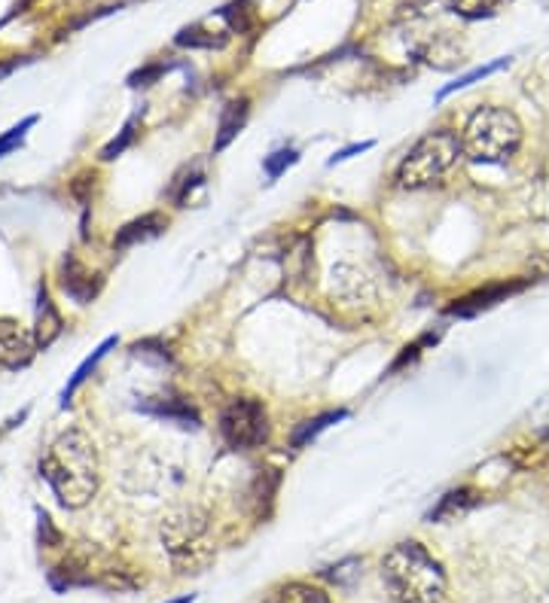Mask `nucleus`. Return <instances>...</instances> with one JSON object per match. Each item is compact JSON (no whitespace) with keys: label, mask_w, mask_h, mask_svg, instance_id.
Here are the masks:
<instances>
[{"label":"nucleus","mask_w":549,"mask_h":603,"mask_svg":"<svg viewBox=\"0 0 549 603\" xmlns=\"http://www.w3.org/2000/svg\"><path fill=\"white\" fill-rule=\"evenodd\" d=\"M40 476L47 478L61 506L82 510L98 491V452L82 429H68L40 457Z\"/></svg>","instance_id":"obj_1"},{"label":"nucleus","mask_w":549,"mask_h":603,"mask_svg":"<svg viewBox=\"0 0 549 603\" xmlns=\"http://www.w3.org/2000/svg\"><path fill=\"white\" fill-rule=\"evenodd\" d=\"M382 582L398 603H440L445 597V570L415 540L398 543L382 561Z\"/></svg>","instance_id":"obj_2"},{"label":"nucleus","mask_w":549,"mask_h":603,"mask_svg":"<svg viewBox=\"0 0 549 603\" xmlns=\"http://www.w3.org/2000/svg\"><path fill=\"white\" fill-rule=\"evenodd\" d=\"M461 147L470 162L503 165L522 147V122L507 107H480L461 131Z\"/></svg>","instance_id":"obj_3"},{"label":"nucleus","mask_w":549,"mask_h":603,"mask_svg":"<svg viewBox=\"0 0 549 603\" xmlns=\"http://www.w3.org/2000/svg\"><path fill=\"white\" fill-rule=\"evenodd\" d=\"M165 552L171 555L177 567L196 570L205 567L214 555L210 545V515L199 503H184L168 512L159 524Z\"/></svg>","instance_id":"obj_4"},{"label":"nucleus","mask_w":549,"mask_h":603,"mask_svg":"<svg viewBox=\"0 0 549 603\" xmlns=\"http://www.w3.org/2000/svg\"><path fill=\"white\" fill-rule=\"evenodd\" d=\"M461 156H464L461 135L449 128L431 131L403 156L398 168V186L400 189H428V186L440 184L455 168Z\"/></svg>","instance_id":"obj_5"},{"label":"nucleus","mask_w":549,"mask_h":603,"mask_svg":"<svg viewBox=\"0 0 549 603\" xmlns=\"http://www.w3.org/2000/svg\"><path fill=\"white\" fill-rule=\"evenodd\" d=\"M269 412L254 396H238L220 415V433L229 448L251 452L269 439Z\"/></svg>","instance_id":"obj_6"},{"label":"nucleus","mask_w":549,"mask_h":603,"mask_svg":"<svg viewBox=\"0 0 549 603\" xmlns=\"http://www.w3.org/2000/svg\"><path fill=\"white\" fill-rule=\"evenodd\" d=\"M35 338L22 333L12 320H0V366L3 369H19L35 357Z\"/></svg>","instance_id":"obj_7"},{"label":"nucleus","mask_w":549,"mask_h":603,"mask_svg":"<svg viewBox=\"0 0 549 603\" xmlns=\"http://www.w3.org/2000/svg\"><path fill=\"white\" fill-rule=\"evenodd\" d=\"M519 290H522V284H491L486 290L470 293L464 299H458L455 305H449V317H477V314L489 312L498 302L510 299Z\"/></svg>","instance_id":"obj_8"},{"label":"nucleus","mask_w":549,"mask_h":603,"mask_svg":"<svg viewBox=\"0 0 549 603\" xmlns=\"http://www.w3.org/2000/svg\"><path fill=\"white\" fill-rule=\"evenodd\" d=\"M480 503H482L480 491H473V487H455V491H449V494L433 506L431 515H428V522L437 524L458 522V518H464V515H470V512L477 510Z\"/></svg>","instance_id":"obj_9"},{"label":"nucleus","mask_w":549,"mask_h":603,"mask_svg":"<svg viewBox=\"0 0 549 603\" xmlns=\"http://www.w3.org/2000/svg\"><path fill=\"white\" fill-rule=\"evenodd\" d=\"M165 226H168V220H165L163 214H144V217L126 223V226L119 229L117 238H114V247L126 250V247H135V244L140 241H150L156 235H163Z\"/></svg>","instance_id":"obj_10"},{"label":"nucleus","mask_w":549,"mask_h":603,"mask_svg":"<svg viewBox=\"0 0 549 603\" xmlns=\"http://www.w3.org/2000/svg\"><path fill=\"white\" fill-rule=\"evenodd\" d=\"M247 122V98H235L229 105L223 107L220 126H217V140H214V152H223Z\"/></svg>","instance_id":"obj_11"},{"label":"nucleus","mask_w":549,"mask_h":603,"mask_svg":"<svg viewBox=\"0 0 549 603\" xmlns=\"http://www.w3.org/2000/svg\"><path fill=\"white\" fill-rule=\"evenodd\" d=\"M61 333V317L59 312L52 308L47 293H40V314H37V333H35V345L37 348H47L52 338Z\"/></svg>","instance_id":"obj_12"},{"label":"nucleus","mask_w":549,"mask_h":603,"mask_svg":"<svg viewBox=\"0 0 549 603\" xmlns=\"http://www.w3.org/2000/svg\"><path fill=\"white\" fill-rule=\"evenodd\" d=\"M65 290L77 302H89L98 293V284H92V275L80 266V263H65Z\"/></svg>","instance_id":"obj_13"},{"label":"nucleus","mask_w":549,"mask_h":603,"mask_svg":"<svg viewBox=\"0 0 549 603\" xmlns=\"http://www.w3.org/2000/svg\"><path fill=\"white\" fill-rule=\"evenodd\" d=\"M278 603H333L330 594L317 585H308V582H291L284 585L278 594Z\"/></svg>","instance_id":"obj_14"},{"label":"nucleus","mask_w":549,"mask_h":603,"mask_svg":"<svg viewBox=\"0 0 549 603\" xmlns=\"http://www.w3.org/2000/svg\"><path fill=\"white\" fill-rule=\"evenodd\" d=\"M510 0H452V10L464 19H489Z\"/></svg>","instance_id":"obj_15"},{"label":"nucleus","mask_w":549,"mask_h":603,"mask_svg":"<svg viewBox=\"0 0 549 603\" xmlns=\"http://www.w3.org/2000/svg\"><path fill=\"white\" fill-rule=\"evenodd\" d=\"M342 418H345V412H330V415H321V418H315V421H305L303 427L296 429V436H293V445H296V448H303L305 442L315 439L317 433H324V429H327L330 424H333V421H342Z\"/></svg>","instance_id":"obj_16"},{"label":"nucleus","mask_w":549,"mask_h":603,"mask_svg":"<svg viewBox=\"0 0 549 603\" xmlns=\"http://www.w3.org/2000/svg\"><path fill=\"white\" fill-rule=\"evenodd\" d=\"M150 408L156 412V415H163V418L180 421L184 427H196V424H199V415H196L187 403H156V406H150Z\"/></svg>","instance_id":"obj_17"},{"label":"nucleus","mask_w":549,"mask_h":603,"mask_svg":"<svg viewBox=\"0 0 549 603\" xmlns=\"http://www.w3.org/2000/svg\"><path fill=\"white\" fill-rule=\"evenodd\" d=\"M114 345H117V338H107L105 345H101V348H95V354H92V357H89V360L82 363L80 369L73 372V378H70L68 391H65V399H70V396H73V391H77V387H80V384H82V378H86V375H89V372L95 369V363L101 360V357H105L107 350L114 348Z\"/></svg>","instance_id":"obj_18"},{"label":"nucleus","mask_w":549,"mask_h":603,"mask_svg":"<svg viewBox=\"0 0 549 603\" xmlns=\"http://www.w3.org/2000/svg\"><path fill=\"white\" fill-rule=\"evenodd\" d=\"M177 43L180 47H205V49H220L226 43V37H214L208 31H202V28H187V31H180L177 37Z\"/></svg>","instance_id":"obj_19"},{"label":"nucleus","mask_w":549,"mask_h":603,"mask_svg":"<svg viewBox=\"0 0 549 603\" xmlns=\"http://www.w3.org/2000/svg\"><path fill=\"white\" fill-rule=\"evenodd\" d=\"M202 180H205V175H202L199 165H193L189 171H184V175L177 177V186H175L177 205H187L189 196H193V189H196V186H202Z\"/></svg>","instance_id":"obj_20"},{"label":"nucleus","mask_w":549,"mask_h":603,"mask_svg":"<svg viewBox=\"0 0 549 603\" xmlns=\"http://www.w3.org/2000/svg\"><path fill=\"white\" fill-rule=\"evenodd\" d=\"M503 65H507V61H491V65H486V68H477V70H470V73H464V77H461V80L458 82H452V86H445L443 92H440V98H445V95H452L455 92V89H468L470 82H477V80H486V77H491V73H494V70H501Z\"/></svg>","instance_id":"obj_21"},{"label":"nucleus","mask_w":549,"mask_h":603,"mask_svg":"<svg viewBox=\"0 0 549 603\" xmlns=\"http://www.w3.org/2000/svg\"><path fill=\"white\" fill-rule=\"evenodd\" d=\"M300 159V152L296 150H278V152H272L269 159H266V175L275 180V177H281L287 168H291L293 162Z\"/></svg>","instance_id":"obj_22"},{"label":"nucleus","mask_w":549,"mask_h":603,"mask_svg":"<svg viewBox=\"0 0 549 603\" xmlns=\"http://www.w3.org/2000/svg\"><path fill=\"white\" fill-rule=\"evenodd\" d=\"M35 122H37V117H28V119H24V122H19V126H16V128H10V131H7V135L0 138V156H7V152H10V150H16V147L22 144L24 131H28V128L35 126Z\"/></svg>","instance_id":"obj_23"},{"label":"nucleus","mask_w":549,"mask_h":603,"mask_svg":"<svg viewBox=\"0 0 549 603\" xmlns=\"http://www.w3.org/2000/svg\"><path fill=\"white\" fill-rule=\"evenodd\" d=\"M131 138H135V119H131L129 126L122 128V135H119V140H114V144H107L105 152H101V159H117L119 152L126 150L131 144Z\"/></svg>","instance_id":"obj_24"},{"label":"nucleus","mask_w":549,"mask_h":603,"mask_svg":"<svg viewBox=\"0 0 549 603\" xmlns=\"http://www.w3.org/2000/svg\"><path fill=\"white\" fill-rule=\"evenodd\" d=\"M370 147H373V144H370V140H366V144H357V147H349V150H342L340 156H333V159H330V165H336V162H345V159H351V156H354V152H363V150H370Z\"/></svg>","instance_id":"obj_25"},{"label":"nucleus","mask_w":549,"mask_h":603,"mask_svg":"<svg viewBox=\"0 0 549 603\" xmlns=\"http://www.w3.org/2000/svg\"><path fill=\"white\" fill-rule=\"evenodd\" d=\"M175 603H193V597H180V601H175Z\"/></svg>","instance_id":"obj_26"}]
</instances>
